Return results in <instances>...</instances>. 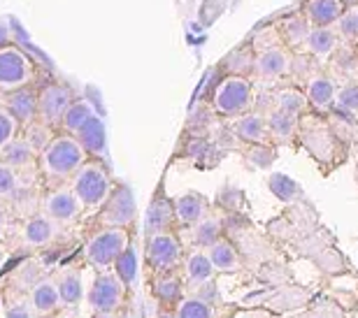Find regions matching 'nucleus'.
<instances>
[{
	"label": "nucleus",
	"mask_w": 358,
	"mask_h": 318,
	"mask_svg": "<svg viewBox=\"0 0 358 318\" xmlns=\"http://www.w3.org/2000/svg\"><path fill=\"white\" fill-rule=\"evenodd\" d=\"M31 307H33V312H38V314H52L61 307L59 291H56V284L52 279L40 281V284L33 288L31 291Z\"/></svg>",
	"instance_id": "nucleus-24"
},
{
	"label": "nucleus",
	"mask_w": 358,
	"mask_h": 318,
	"mask_svg": "<svg viewBox=\"0 0 358 318\" xmlns=\"http://www.w3.org/2000/svg\"><path fill=\"white\" fill-rule=\"evenodd\" d=\"M124 298V284L112 274H98L87 295L89 309L93 314H114Z\"/></svg>",
	"instance_id": "nucleus-6"
},
{
	"label": "nucleus",
	"mask_w": 358,
	"mask_h": 318,
	"mask_svg": "<svg viewBox=\"0 0 358 318\" xmlns=\"http://www.w3.org/2000/svg\"><path fill=\"white\" fill-rule=\"evenodd\" d=\"M335 107L342 112L356 114L358 112V84H345L335 96Z\"/></svg>",
	"instance_id": "nucleus-35"
},
{
	"label": "nucleus",
	"mask_w": 358,
	"mask_h": 318,
	"mask_svg": "<svg viewBox=\"0 0 358 318\" xmlns=\"http://www.w3.org/2000/svg\"><path fill=\"white\" fill-rule=\"evenodd\" d=\"M35 154L38 151L33 149V144L28 140H12L7 147L0 151V158H3V165L12 170H19V168H26V165H31L35 161Z\"/></svg>",
	"instance_id": "nucleus-23"
},
{
	"label": "nucleus",
	"mask_w": 358,
	"mask_h": 318,
	"mask_svg": "<svg viewBox=\"0 0 358 318\" xmlns=\"http://www.w3.org/2000/svg\"><path fill=\"white\" fill-rule=\"evenodd\" d=\"M268 184L270 191L275 193V198H279L282 202H296L303 198V189L286 175H272Z\"/></svg>",
	"instance_id": "nucleus-32"
},
{
	"label": "nucleus",
	"mask_w": 358,
	"mask_h": 318,
	"mask_svg": "<svg viewBox=\"0 0 358 318\" xmlns=\"http://www.w3.org/2000/svg\"><path fill=\"white\" fill-rule=\"evenodd\" d=\"M56 291H59L61 305L66 307H75L84 300V281L82 274L77 270H63L59 277H56Z\"/></svg>",
	"instance_id": "nucleus-19"
},
{
	"label": "nucleus",
	"mask_w": 358,
	"mask_h": 318,
	"mask_svg": "<svg viewBox=\"0 0 358 318\" xmlns=\"http://www.w3.org/2000/svg\"><path fill=\"white\" fill-rule=\"evenodd\" d=\"M33 79L31 59L14 45L0 47V91L12 93L26 89Z\"/></svg>",
	"instance_id": "nucleus-4"
},
{
	"label": "nucleus",
	"mask_w": 358,
	"mask_h": 318,
	"mask_svg": "<svg viewBox=\"0 0 358 318\" xmlns=\"http://www.w3.org/2000/svg\"><path fill=\"white\" fill-rule=\"evenodd\" d=\"M266 121H268L270 140H275L279 144H289L293 137L298 135V119L289 117V114H284V112H279L277 107L268 114Z\"/></svg>",
	"instance_id": "nucleus-22"
},
{
	"label": "nucleus",
	"mask_w": 358,
	"mask_h": 318,
	"mask_svg": "<svg viewBox=\"0 0 358 318\" xmlns=\"http://www.w3.org/2000/svg\"><path fill=\"white\" fill-rule=\"evenodd\" d=\"M191 240L196 247L200 249H210L214 247L217 242H221V221L219 219H205L196 223V228H193V235Z\"/></svg>",
	"instance_id": "nucleus-30"
},
{
	"label": "nucleus",
	"mask_w": 358,
	"mask_h": 318,
	"mask_svg": "<svg viewBox=\"0 0 358 318\" xmlns=\"http://www.w3.org/2000/svg\"><path fill=\"white\" fill-rule=\"evenodd\" d=\"M207 216V202L203 195L186 193L175 202V219L182 221L184 226H196Z\"/></svg>",
	"instance_id": "nucleus-20"
},
{
	"label": "nucleus",
	"mask_w": 358,
	"mask_h": 318,
	"mask_svg": "<svg viewBox=\"0 0 358 318\" xmlns=\"http://www.w3.org/2000/svg\"><path fill=\"white\" fill-rule=\"evenodd\" d=\"M235 133L242 142L259 147V144H270L268 121L261 112H247L235 121Z\"/></svg>",
	"instance_id": "nucleus-15"
},
{
	"label": "nucleus",
	"mask_w": 358,
	"mask_h": 318,
	"mask_svg": "<svg viewBox=\"0 0 358 318\" xmlns=\"http://www.w3.org/2000/svg\"><path fill=\"white\" fill-rule=\"evenodd\" d=\"M40 163L45 175L52 179L75 177L77 170L87 163V151L73 135H61L47 144V149L40 154Z\"/></svg>",
	"instance_id": "nucleus-1"
},
{
	"label": "nucleus",
	"mask_w": 358,
	"mask_h": 318,
	"mask_svg": "<svg viewBox=\"0 0 358 318\" xmlns=\"http://www.w3.org/2000/svg\"><path fill=\"white\" fill-rule=\"evenodd\" d=\"M70 105H73V91L66 84H49L38 96V117L47 128L61 124Z\"/></svg>",
	"instance_id": "nucleus-7"
},
{
	"label": "nucleus",
	"mask_w": 358,
	"mask_h": 318,
	"mask_svg": "<svg viewBox=\"0 0 358 318\" xmlns=\"http://www.w3.org/2000/svg\"><path fill=\"white\" fill-rule=\"evenodd\" d=\"M17 130H19V121L0 105V151H3L12 140H17Z\"/></svg>",
	"instance_id": "nucleus-36"
},
{
	"label": "nucleus",
	"mask_w": 358,
	"mask_h": 318,
	"mask_svg": "<svg viewBox=\"0 0 358 318\" xmlns=\"http://www.w3.org/2000/svg\"><path fill=\"white\" fill-rule=\"evenodd\" d=\"M182 258V247H179L177 237L170 233L154 235L147 242V260L156 272H168L179 263Z\"/></svg>",
	"instance_id": "nucleus-10"
},
{
	"label": "nucleus",
	"mask_w": 358,
	"mask_h": 318,
	"mask_svg": "<svg viewBox=\"0 0 358 318\" xmlns=\"http://www.w3.org/2000/svg\"><path fill=\"white\" fill-rule=\"evenodd\" d=\"M0 307H3V298H0Z\"/></svg>",
	"instance_id": "nucleus-46"
},
{
	"label": "nucleus",
	"mask_w": 358,
	"mask_h": 318,
	"mask_svg": "<svg viewBox=\"0 0 358 318\" xmlns=\"http://www.w3.org/2000/svg\"><path fill=\"white\" fill-rule=\"evenodd\" d=\"M96 114H98L96 107H93L89 100H73V105L68 107L66 117H63V121H61V126L66 128L70 135H77L93 117H96Z\"/></svg>",
	"instance_id": "nucleus-26"
},
{
	"label": "nucleus",
	"mask_w": 358,
	"mask_h": 318,
	"mask_svg": "<svg viewBox=\"0 0 358 318\" xmlns=\"http://www.w3.org/2000/svg\"><path fill=\"white\" fill-rule=\"evenodd\" d=\"M59 233V223H54L52 219H47L45 214L35 216L24 226V242L28 247H45Z\"/></svg>",
	"instance_id": "nucleus-21"
},
{
	"label": "nucleus",
	"mask_w": 358,
	"mask_h": 318,
	"mask_svg": "<svg viewBox=\"0 0 358 318\" xmlns=\"http://www.w3.org/2000/svg\"><path fill=\"white\" fill-rule=\"evenodd\" d=\"M347 7L342 5V0H305L300 12L312 28H333Z\"/></svg>",
	"instance_id": "nucleus-12"
},
{
	"label": "nucleus",
	"mask_w": 358,
	"mask_h": 318,
	"mask_svg": "<svg viewBox=\"0 0 358 318\" xmlns=\"http://www.w3.org/2000/svg\"><path fill=\"white\" fill-rule=\"evenodd\" d=\"M128 233L124 228H103L87 242V260L93 267L114 265L117 258L128 249Z\"/></svg>",
	"instance_id": "nucleus-5"
},
{
	"label": "nucleus",
	"mask_w": 358,
	"mask_h": 318,
	"mask_svg": "<svg viewBox=\"0 0 358 318\" xmlns=\"http://www.w3.org/2000/svg\"><path fill=\"white\" fill-rule=\"evenodd\" d=\"M3 107L12 114L19 124H33L38 117V93L33 89H19L12 93H5Z\"/></svg>",
	"instance_id": "nucleus-14"
},
{
	"label": "nucleus",
	"mask_w": 358,
	"mask_h": 318,
	"mask_svg": "<svg viewBox=\"0 0 358 318\" xmlns=\"http://www.w3.org/2000/svg\"><path fill=\"white\" fill-rule=\"evenodd\" d=\"M5 223H7V214H5V207L0 205V230L5 228Z\"/></svg>",
	"instance_id": "nucleus-40"
},
{
	"label": "nucleus",
	"mask_w": 358,
	"mask_h": 318,
	"mask_svg": "<svg viewBox=\"0 0 358 318\" xmlns=\"http://www.w3.org/2000/svg\"><path fill=\"white\" fill-rule=\"evenodd\" d=\"M310 31H312V26L307 24V19L303 17V12H300L296 17L282 21V26H279V38H282V45H286L289 49H296L300 45H305Z\"/></svg>",
	"instance_id": "nucleus-25"
},
{
	"label": "nucleus",
	"mask_w": 358,
	"mask_h": 318,
	"mask_svg": "<svg viewBox=\"0 0 358 318\" xmlns=\"http://www.w3.org/2000/svg\"><path fill=\"white\" fill-rule=\"evenodd\" d=\"M342 5L349 10V7H358V0H342Z\"/></svg>",
	"instance_id": "nucleus-41"
},
{
	"label": "nucleus",
	"mask_w": 358,
	"mask_h": 318,
	"mask_svg": "<svg viewBox=\"0 0 358 318\" xmlns=\"http://www.w3.org/2000/svg\"><path fill=\"white\" fill-rule=\"evenodd\" d=\"M277 110L289 114V117L300 119L303 114L310 110V100L300 89H293V86H286L277 93Z\"/></svg>",
	"instance_id": "nucleus-27"
},
{
	"label": "nucleus",
	"mask_w": 358,
	"mask_h": 318,
	"mask_svg": "<svg viewBox=\"0 0 358 318\" xmlns=\"http://www.w3.org/2000/svg\"><path fill=\"white\" fill-rule=\"evenodd\" d=\"M175 318H212V307L198 298H184L179 302Z\"/></svg>",
	"instance_id": "nucleus-34"
},
{
	"label": "nucleus",
	"mask_w": 358,
	"mask_h": 318,
	"mask_svg": "<svg viewBox=\"0 0 358 318\" xmlns=\"http://www.w3.org/2000/svg\"><path fill=\"white\" fill-rule=\"evenodd\" d=\"M156 298L159 302H177L182 298V284L175 277H166L156 281Z\"/></svg>",
	"instance_id": "nucleus-37"
},
{
	"label": "nucleus",
	"mask_w": 358,
	"mask_h": 318,
	"mask_svg": "<svg viewBox=\"0 0 358 318\" xmlns=\"http://www.w3.org/2000/svg\"><path fill=\"white\" fill-rule=\"evenodd\" d=\"M254 98V86L252 79L247 75H228L226 79H221L219 86L214 89L212 96V107L214 112L221 117H242L249 112Z\"/></svg>",
	"instance_id": "nucleus-2"
},
{
	"label": "nucleus",
	"mask_w": 358,
	"mask_h": 318,
	"mask_svg": "<svg viewBox=\"0 0 358 318\" xmlns=\"http://www.w3.org/2000/svg\"><path fill=\"white\" fill-rule=\"evenodd\" d=\"M173 219H175V205H170L166 198H156L152 205H149L147 214H145V233H147V237L168 233Z\"/></svg>",
	"instance_id": "nucleus-16"
},
{
	"label": "nucleus",
	"mask_w": 358,
	"mask_h": 318,
	"mask_svg": "<svg viewBox=\"0 0 358 318\" xmlns=\"http://www.w3.org/2000/svg\"><path fill=\"white\" fill-rule=\"evenodd\" d=\"M186 277L191 279V284L203 286L207 281H212L214 277V267L207 258V251H193L186 260Z\"/></svg>",
	"instance_id": "nucleus-29"
},
{
	"label": "nucleus",
	"mask_w": 358,
	"mask_h": 318,
	"mask_svg": "<svg viewBox=\"0 0 358 318\" xmlns=\"http://www.w3.org/2000/svg\"><path fill=\"white\" fill-rule=\"evenodd\" d=\"M138 207H135L133 191L128 186H117L112 189L110 198L105 200V212H103V223L105 228H124L128 223L135 221Z\"/></svg>",
	"instance_id": "nucleus-9"
},
{
	"label": "nucleus",
	"mask_w": 358,
	"mask_h": 318,
	"mask_svg": "<svg viewBox=\"0 0 358 318\" xmlns=\"http://www.w3.org/2000/svg\"><path fill=\"white\" fill-rule=\"evenodd\" d=\"M338 45H340V38H338V33H335V28H312L305 40L307 54H312L314 59H319V61L331 59V56L338 52Z\"/></svg>",
	"instance_id": "nucleus-17"
},
{
	"label": "nucleus",
	"mask_w": 358,
	"mask_h": 318,
	"mask_svg": "<svg viewBox=\"0 0 358 318\" xmlns=\"http://www.w3.org/2000/svg\"><path fill=\"white\" fill-rule=\"evenodd\" d=\"M340 40H345L347 45H358V7H349L345 14L338 19V24L333 26Z\"/></svg>",
	"instance_id": "nucleus-33"
},
{
	"label": "nucleus",
	"mask_w": 358,
	"mask_h": 318,
	"mask_svg": "<svg viewBox=\"0 0 358 318\" xmlns=\"http://www.w3.org/2000/svg\"><path fill=\"white\" fill-rule=\"evenodd\" d=\"M305 96H307V100H310V107H314L317 112H328L335 105V96H338L335 79L324 75V72L310 75L307 77Z\"/></svg>",
	"instance_id": "nucleus-13"
},
{
	"label": "nucleus",
	"mask_w": 358,
	"mask_h": 318,
	"mask_svg": "<svg viewBox=\"0 0 358 318\" xmlns=\"http://www.w3.org/2000/svg\"><path fill=\"white\" fill-rule=\"evenodd\" d=\"M93 318H114V316H112V314H96Z\"/></svg>",
	"instance_id": "nucleus-42"
},
{
	"label": "nucleus",
	"mask_w": 358,
	"mask_h": 318,
	"mask_svg": "<svg viewBox=\"0 0 358 318\" xmlns=\"http://www.w3.org/2000/svg\"><path fill=\"white\" fill-rule=\"evenodd\" d=\"M42 212H45L47 219H52L54 223H70L80 216L82 202L77 200L73 189H59L45 198V202H42Z\"/></svg>",
	"instance_id": "nucleus-11"
},
{
	"label": "nucleus",
	"mask_w": 358,
	"mask_h": 318,
	"mask_svg": "<svg viewBox=\"0 0 358 318\" xmlns=\"http://www.w3.org/2000/svg\"><path fill=\"white\" fill-rule=\"evenodd\" d=\"M73 193L82 202V207H98L110 198L112 179L105 172L103 165L84 163L73 177Z\"/></svg>",
	"instance_id": "nucleus-3"
},
{
	"label": "nucleus",
	"mask_w": 358,
	"mask_h": 318,
	"mask_svg": "<svg viewBox=\"0 0 358 318\" xmlns=\"http://www.w3.org/2000/svg\"><path fill=\"white\" fill-rule=\"evenodd\" d=\"M207 258L214 267V272H235L240 270V256L228 242H217L214 247L207 249Z\"/></svg>",
	"instance_id": "nucleus-28"
},
{
	"label": "nucleus",
	"mask_w": 358,
	"mask_h": 318,
	"mask_svg": "<svg viewBox=\"0 0 358 318\" xmlns=\"http://www.w3.org/2000/svg\"><path fill=\"white\" fill-rule=\"evenodd\" d=\"M73 137L91 156H105L107 154V133H105V124H103V119H100V114H96V117H93L89 124Z\"/></svg>",
	"instance_id": "nucleus-18"
},
{
	"label": "nucleus",
	"mask_w": 358,
	"mask_h": 318,
	"mask_svg": "<svg viewBox=\"0 0 358 318\" xmlns=\"http://www.w3.org/2000/svg\"><path fill=\"white\" fill-rule=\"evenodd\" d=\"M19 191V175L17 170L7 168L0 163V198H12Z\"/></svg>",
	"instance_id": "nucleus-38"
},
{
	"label": "nucleus",
	"mask_w": 358,
	"mask_h": 318,
	"mask_svg": "<svg viewBox=\"0 0 358 318\" xmlns=\"http://www.w3.org/2000/svg\"><path fill=\"white\" fill-rule=\"evenodd\" d=\"M159 318H175V316H173V314H161Z\"/></svg>",
	"instance_id": "nucleus-45"
},
{
	"label": "nucleus",
	"mask_w": 358,
	"mask_h": 318,
	"mask_svg": "<svg viewBox=\"0 0 358 318\" xmlns=\"http://www.w3.org/2000/svg\"><path fill=\"white\" fill-rule=\"evenodd\" d=\"M3 318H33V309L31 305H14L7 309Z\"/></svg>",
	"instance_id": "nucleus-39"
},
{
	"label": "nucleus",
	"mask_w": 358,
	"mask_h": 318,
	"mask_svg": "<svg viewBox=\"0 0 358 318\" xmlns=\"http://www.w3.org/2000/svg\"><path fill=\"white\" fill-rule=\"evenodd\" d=\"M0 45H5V31L0 28Z\"/></svg>",
	"instance_id": "nucleus-43"
},
{
	"label": "nucleus",
	"mask_w": 358,
	"mask_h": 318,
	"mask_svg": "<svg viewBox=\"0 0 358 318\" xmlns=\"http://www.w3.org/2000/svg\"><path fill=\"white\" fill-rule=\"evenodd\" d=\"M138 267H140L138 251H135L131 244H128V249L117 258V263H114V270H117V279L124 286H133L135 279H138Z\"/></svg>",
	"instance_id": "nucleus-31"
},
{
	"label": "nucleus",
	"mask_w": 358,
	"mask_h": 318,
	"mask_svg": "<svg viewBox=\"0 0 358 318\" xmlns=\"http://www.w3.org/2000/svg\"><path fill=\"white\" fill-rule=\"evenodd\" d=\"M126 318H131V316H126Z\"/></svg>",
	"instance_id": "nucleus-47"
},
{
	"label": "nucleus",
	"mask_w": 358,
	"mask_h": 318,
	"mask_svg": "<svg viewBox=\"0 0 358 318\" xmlns=\"http://www.w3.org/2000/svg\"><path fill=\"white\" fill-rule=\"evenodd\" d=\"M293 68V56L289 49L282 45L266 47L263 52L254 56V75L263 79V82H277V79L286 77Z\"/></svg>",
	"instance_id": "nucleus-8"
},
{
	"label": "nucleus",
	"mask_w": 358,
	"mask_h": 318,
	"mask_svg": "<svg viewBox=\"0 0 358 318\" xmlns=\"http://www.w3.org/2000/svg\"><path fill=\"white\" fill-rule=\"evenodd\" d=\"M3 260H5V256H3V249H0V267H3Z\"/></svg>",
	"instance_id": "nucleus-44"
}]
</instances>
